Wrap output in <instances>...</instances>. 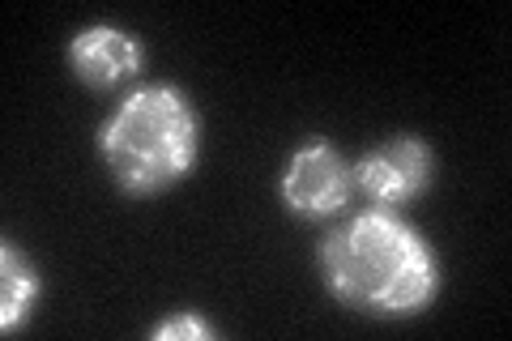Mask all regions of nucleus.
<instances>
[{
  "mask_svg": "<svg viewBox=\"0 0 512 341\" xmlns=\"http://www.w3.org/2000/svg\"><path fill=\"white\" fill-rule=\"evenodd\" d=\"M427 175H431V154L414 137L384 141L380 150H372L359 162V188L380 205L410 201L427 184Z\"/></svg>",
  "mask_w": 512,
  "mask_h": 341,
  "instance_id": "4",
  "label": "nucleus"
},
{
  "mask_svg": "<svg viewBox=\"0 0 512 341\" xmlns=\"http://www.w3.org/2000/svg\"><path fill=\"white\" fill-rule=\"evenodd\" d=\"M282 197L295 214H333L350 197V171L329 145H308L291 158Z\"/></svg>",
  "mask_w": 512,
  "mask_h": 341,
  "instance_id": "3",
  "label": "nucleus"
},
{
  "mask_svg": "<svg viewBox=\"0 0 512 341\" xmlns=\"http://www.w3.org/2000/svg\"><path fill=\"white\" fill-rule=\"evenodd\" d=\"M154 337H158V341H171V337H210V329H205L201 320H192V316H175V320H167Z\"/></svg>",
  "mask_w": 512,
  "mask_h": 341,
  "instance_id": "7",
  "label": "nucleus"
},
{
  "mask_svg": "<svg viewBox=\"0 0 512 341\" xmlns=\"http://www.w3.org/2000/svg\"><path fill=\"white\" fill-rule=\"evenodd\" d=\"M197 120L180 90L146 86L103 128V158L124 192H154L192 167Z\"/></svg>",
  "mask_w": 512,
  "mask_h": 341,
  "instance_id": "2",
  "label": "nucleus"
},
{
  "mask_svg": "<svg viewBox=\"0 0 512 341\" xmlns=\"http://www.w3.org/2000/svg\"><path fill=\"white\" fill-rule=\"evenodd\" d=\"M0 265H5V273H0V329H18L30 299H35V273H30L22 265V256L9 248H0Z\"/></svg>",
  "mask_w": 512,
  "mask_h": 341,
  "instance_id": "6",
  "label": "nucleus"
},
{
  "mask_svg": "<svg viewBox=\"0 0 512 341\" xmlns=\"http://www.w3.org/2000/svg\"><path fill=\"white\" fill-rule=\"evenodd\" d=\"M333 295L380 316H406L436 290V261L423 239L389 214H359L320 248Z\"/></svg>",
  "mask_w": 512,
  "mask_h": 341,
  "instance_id": "1",
  "label": "nucleus"
},
{
  "mask_svg": "<svg viewBox=\"0 0 512 341\" xmlns=\"http://www.w3.org/2000/svg\"><path fill=\"white\" fill-rule=\"evenodd\" d=\"M69 64L73 73L86 81L94 90H107L116 81L133 77L137 64H141V47L124 35V30H111V26H94L82 30L69 47Z\"/></svg>",
  "mask_w": 512,
  "mask_h": 341,
  "instance_id": "5",
  "label": "nucleus"
}]
</instances>
